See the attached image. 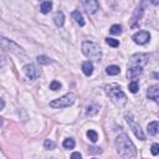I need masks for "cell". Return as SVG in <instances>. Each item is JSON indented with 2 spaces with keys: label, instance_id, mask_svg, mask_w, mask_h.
Wrapping results in <instances>:
<instances>
[{
  "label": "cell",
  "instance_id": "cell-24",
  "mask_svg": "<svg viewBox=\"0 0 159 159\" xmlns=\"http://www.w3.org/2000/svg\"><path fill=\"white\" fill-rule=\"evenodd\" d=\"M38 61H39V63H41V65H49V63L51 62V58L41 55V56H38Z\"/></svg>",
  "mask_w": 159,
  "mask_h": 159
},
{
  "label": "cell",
  "instance_id": "cell-34",
  "mask_svg": "<svg viewBox=\"0 0 159 159\" xmlns=\"http://www.w3.org/2000/svg\"><path fill=\"white\" fill-rule=\"evenodd\" d=\"M94 159H96V158H94Z\"/></svg>",
  "mask_w": 159,
  "mask_h": 159
},
{
  "label": "cell",
  "instance_id": "cell-12",
  "mask_svg": "<svg viewBox=\"0 0 159 159\" xmlns=\"http://www.w3.org/2000/svg\"><path fill=\"white\" fill-rule=\"evenodd\" d=\"M143 70L141 67H128V77L133 81H137V78L142 75Z\"/></svg>",
  "mask_w": 159,
  "mask_h": 159
},
{
  "label": "cell",
  "instance_id": "cell-3",
  "mask_svg": "<svg viewBox=\"0 0 159 159\" xmlns=\"http://www.w3.org/2000/svg\"><path fill=\"white\" fill-rule=\"evenodd\" d=\"M82 52L83 55L89 58V61H100L102 57V50L98 44L92 41H83L82 42Z\"/></svg>",
  "mask_w": 159,
  "mask_h": 159
},
{
  "label": "cell",
  "instance_id": "cell-29",
  "mask_svg": "<svg viewBox=\"0 0 159 159\" xmlns=\"http://www.w3.org/2000/svg\"><path fill=\"white\" fill-rule=\"evenodd\" d=\"M71 159H82V155L78 152H75L71 154Z\"/></svg>",
  "mask_w": 159,
  "mask_h": 159
},
{
  "label": "cell",
  "instance_id": "cell-25",
  "mask_svg": "<svg viewBox=\"0 0 159 159\" xmlns=\"http://www.w3.org/2000/svg\"><path fill=\"white\" fill-rule=\"evenodd\" d=\"M106 42H107L109 46H112V47H117V46L119 45V41L116 40V39H112V38H107V39H106Z\"/></svg>",
  "mask_w": 159,
  "mask_h": 159
},
{
  "label": "cell",
  "instance_id": "cell-21",
  "mask_svg": "<svg viewBox=\"0 0 159 159\" xmlns=\"http://www.w3.org/2000/svg\"><path fill=\"white\" fill-rule=\"evenodd\" d=\"M87 137L92 143H96L98 139V134L96 131H87Z\"/></svg>",
  "mask_w": 159,
  "mask_h": 159
},
{
  "label": "cell",
  "instance_id": "cell-9",
  "mask_svg": "<svg viewBox=\"0 0 159 159\" xmlns=\"http://www.w3.org/2000/svg\"><path fill=\"white\" fill-rule=\"evenodd\" d=\"M24 72L27 76V78H30V80H36V78L40 77V71L38 70V67L35 65H33V63L26 65L24 67Z\"/></svg>",
  "mask_w": 159,
  "mask_h": 159
},
{
  "label": "cell",
  "instance_id": "cell-26",
  "mask_svg": "<svg viewBox=\"0 0 159 159\" xmlns=\"http://www.w3.org/2000/svg\"><path fill=\"white\" fill-rule=\"evenodd\" d=\"M44 145H45V148H46V149H55V147H56L55 142H54V141H51V139H46V141H45V143H44Z\"/></svg>",
  "mask_w": 159,
  "mask_h": 159
},
{
  "label": "cell",
  "instance_id": "cell-1",
  "mask_svg": "<svg viewBox=\"0 0 159 159\" xmlns=\"http://www.w3.org/2000/svg\"><path fill=\"white\" fill-rule=\"evenodd\" d=\"M116 148L119 155L124 159H133L137 155V149L133 142L125 133H122L116 138Z\"/></svg>",
  "mask_w": 159,
  "mask_h": 159
},
{
  "label": "cell",
  "instance_id": "cell-18",
  "mask_svg": "<svg viewBox=\"0 0 159 159\" xmlns=\"http://www.w3.org/2000/svg\"><path fill=\"white\" fill-rule=\"evenodd\" d=\"M106 72H107L109 76H116V75H118V74L121 72V69H119V66L111 65V66H108V67L106 69Z\"/></svg>",
  "mask_w": 159,
  "mask_h": 159
},
{
  "label": "cell",
  "instance_id": "cell-7",
  "mask_svg": "<svg viewBox=\"0 0 159 159\" xmlns=\"http://www.w3.org/2000/svg\"><path fill=\"white\" fill-rule=\"evenodd\" d=\"M125 119H127V122H128V124H129V127H131V129L133 131L134 136H136L138 139L144 141V139H145V134L143 133V131H142V128H141V125L134 121L133 116H132L131 113H127V114H125Z\"/></svg>",
  "mask_w": 159,
  "mask_h": 159
},
{
  "label": "cell",
  "instance_id": "cell-14",
  "mask_svg": "<svg viewBox=\"0 0 159 159\" xmlns=\"http://www.w3.org/2000/svg\"><path fill=\"white\" fill-rule=\"evenodd\" d=\"M54 21H55L56 26L62 27V26H63V24H65V15H63V13H62V11H57V13L55 14Z\"/></svg>",
  "mask_w": 159,
  "mask_h": 159
},
{
  "label": "cell",
  "instance_id": "cell-4",
  "mask_svg": "<svg viewBox=\"0 0 159 159\" xmlns=\"http://www.w3.org/2000/svg\"><path fill=\"white\" fill-rule=\"evenodd\" d=\"M76 101V96L74 93H67L65 96H62L60 98H56L50 102V107L52 108H67L72 106Z\"/></svg>",
  "mask_w": 159,
  "mask_h": 159
},
{
  "label": "cell",
  "instance_id": "cell-20",
  "mask_svg": "<svg viewBox=\"0 0 159 159\" xmlns=\"http://www.w3.org/2000/svg\"><path fill=\"white\" fill-rule=\"evenodd\" d=\"M98 109H100V107L97 105H91V106L87 107V114L88 116H94V114L98 113Z\"/></svg>",
  "mask_w": 159,
  "mask_h": 159
},
{
  "label": "cell",
  "instance_id": "cell-32",
  "mask_svg": "<svg viewBox=\"0 0 159 159\" xmlns=\"http://www.w3.org/2000/svg\"><path fill=\"white\" fill-rule=\"evenodd\" d=\"M4 65V58L3 57H0V67H2Z\"/></svg>",
  "mask_w": 159,
  "mask_h": 159
},
{
  "label": "cell",
  "instance_id": "cell-23",
  "mask_svg": "<svg viewBox=\"0 0 159 159\" xmlns=\"http://www.w3.org/2000/svg\"><path fill=\"white\" fill-rule=\"evenodd\" d=\"M128 88L132 93H136L138 89H139V85H138V81H132L129 85H128Z\"/></svg>",
  "mask_w": 159,
  "mask_h": 159
},
{
  "label": "cell",
  "instance_id": "cell-6",
  "mask_svg": "<svg viewBox=\"0 0 159 159\" xmlns=\"http://www.w3.org/2000/svg\"><path fill=\"white\" fill-rule=\"evenodd\" d=\"M148 60H149L148 54H134L129 58L128 67H141L142 69L144 65H147Z\"/></svg>",
  "mask_w": 159,
  "mask_h": 159
},
{
  "label": "cell",
  "instance_id": "cell-27",
  "mask_svg": "<svg viewBox=\"0 0 159 159\" xmlns=\"http://www.w3.org/2000/svg\"><path fill=\"white\" fill-rule=\"evenodd\" d=\"M60 88H61V83H60L58 81H52V82L50 83V89L57 91V89H60Z\"/></svg>",
  "mask_w": 159,
  "mask_h": 159
},
{
  "label": "cell",
  "instance_id": "cell-15",
  "mask_svg": "<svg viewBox=\"0 0 159 159\" xmlns=\"http://www.w3.org/2000/svg\"><path fill=\"white\" fill-rule=\"evenodd\" d=\"M147 128H148L147 131H148V134H149V136H155V134L158 133L159 124H158V122H157V121H154V122H152V123H149V124H148Z\"/></svg>",
  "mask_w": 159,
  "mask_h": 159
},
{
  "label": "cell",
  "instance_id": "cell-10",
  "mask_svg": "<svg viewBox=\"0 0 159 159\" xmlns=\"http://www.w3.org/2000/svg\"><path fill=\"white\" fill-rule=\"evenodd\" d=\"M82 5L88 14H94L98 10V3L94 2V0H86V2L82 3Z\"/></svg>",
  "mask_w": 159,
  "mask_h": 159
},
{
  "label": "cell",
  "instance_id": "cell-28",
  "mask_svg": "<svg viewBox=\"0 0 159 159\" xmlns=\"http://www.w3.org/2000/svg\"><path fill=\"white\" fill-rule=\"evenodd\" d=\"M150 152H152V154H153V155H158V153H159V145H158L157 143H154V144L152 145Z\"/></svg>",
  "mask_w": 159,
  "mask_h": 159
},
{
  "label": "cell",
  "instance_id": "cell-2",
  "mask_svg": "<svg viewBox=\"0 0 159 159\" xmlns=\"http://www.w3.org/2000/svg\"><path fill=\"white\" fill-rule=\"evenodd\" d=\"M106 92L108 94V97L111 98V101L119 108L124 107L127 103V96L124 94V92L121 89V86L117 83H111L106 86Z\"/></svg>",
  "mask_w": 159,
  "mask_h": 159
},
{
  "label": "cell",
  "instance_id": "cell-33",
  "mask_svg": "<svg viewBox=\"0 0 159 159\" xmlns=\"http://www.w3.org/2000/svg\"><path fill=\"white\" fill-rule=\"evenodd\" d=\"M3 124V121H2V118H0V125H2Z\"/></svg>",
  "mask_w": 159,
  "mask_h": 159
},
{
  "label": "cell",
  "instance_id": "cell-5",
  "mask_svg": "<svg viewBox=\"0 0 159 159\" xmlns=\"http://www.w3.org/2000/svg\"><path fill=\"white\" fill-rule=\"evenodd\" d=\"M0 49L10 51V52H13L15 55H25L24 50L19 45H16L14 41L9 40V39H5L3 36H0Z\"/></svg>",
  "mask_w": 159,
  "mask_h": 159
},
{
  "label": "cell",
  "instance_id": "cell-8",
  "mask_svg": "<svg viewBox=\"0 0 159 159\" xmlns=\"http://www.w3.org/2000/svg\"><path fill=\"white\" fill-rule=\"evenodd\" d=\"M133 41L138 45H144L147 44L149 40H150V34L148 33V31H138V33H136L133 36H132Z\"/></svg>",
  "mask_w": 159,
  "mask_h": 159
},
{
  "label": "cell",
  "instance_id": "cell-30",
  "mask_svg": "<svg viewBox=\"0 0 159 159\" xmlns=\"http://www.w3.org/2000/svg\"><path fill=\"white\" fill-rule=\"evenodd\" d=\"M92 150H89L91 153H101L102 150H101V148H96V147H93V148H91Z\"/></svg>",
  "mask_w": 159,
  "mask_h": 159
},
{
  "label": "cell",
  "instance_id": "cell-19",
  "mask_svg": "<svg viewBox=\"0 0 159 159\" xmlns=\"http://www.w3.org/2000/svg\"><path fill=\"white\" fill-rule=\"evenodd\" d=\"M62 145H63V148H66V149H74L76 143H75V141L72 138H66L65 141H63Z\"/></svg>",
  "mask_w": 159,
  "mask_h": 159
},
{
  "label": "cell",
  "instance_id": "cell-16",
  "mask_svg": "<svg viewBox=\"0 0 159 159\" xmlns=\"http://www.w3.org/2000/svg\"><path fill=\"white\" fill-rule=\"evenodd\" d=\"M72 18L76 20V22H77L80 26H83V25H85V19H83L82 14H81L78 10H75V11L72 13Z\"/></svg>",
  "mask_w": 159,
  "mask_h": 159
},
{
  "label": "cell",
  "instance_id": "cell-31",
  "mask_svg": "<svg viewBox=\"0 0 159 159\" xmlns=\"http://www.w3.org/2000/svg\"><path fill=\"white\" fill-rule=\"evenodd\" d=\"M4 107H5V101L0 98V111H2V109H3Z\"/></svg>",
  "mask_w": 159,
  "mask_h": 159
},
{
  "label": "cell",
  "instance_id": "cell-22",
  "mask_svg": "<svg viewBox=\"0 0 159 159\" xmlns=\"http://www.w3.org/2000/svg\"><path fill=\"white\" fill-rule=\"evenodd\" d=\"M109 33L112 35H119L122 34V26L121 25H112L109 29Z\"/></svg>",
  "mask_w": 159,
  "mask_h": 159
},
{
  "label": "cell",
  "instance_id": "cell-13",
  "mask_svg": "<svg viewBox=\"0 0 159 159\" xmlns=\"http://www.w3.org/2000/svg\"><path fill=\"white\" fill-rule=\"evenodd\" d=\"M82 71L86 76H91L93 74V63L91 61H85L82 63Z\"/></svg>",
  "mask_w": 159,
  "mask_h": 159
},
{
  "label": "cell",
  "instance_id": "cell-11",
  "mask_svg": "<svg viewBox=\"0 0 159 159\" xmlns=\"http://www.w3.org/2000/svg\"><path fill=\"white\" fill-rule=\"evenodd\" d=\"M147 97H148L149 100L158 101V98H159V86H158V85L150 86V87L148 88V92H147Z\"/></svg>",
  "mask_w": 159,
  "mask_h": 159
},
{
  "label": "cell",
  "instance_id": "cell-17",
  "mask_svg": "<svg viewBox=\"0 0 159 159\" xmlns=\"http://www.w3.org/2000/svg\"><path fill=\"white\" fill-rule=\"evenodd\" d=\"M51 9H52V3H51V2H44V3H41L40 11H41L42 14H47V13H50V11H51Z\"/></svg>",
  "mask_w": 159,
  "mask_h": 159
}]
</instances>
